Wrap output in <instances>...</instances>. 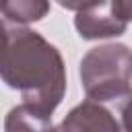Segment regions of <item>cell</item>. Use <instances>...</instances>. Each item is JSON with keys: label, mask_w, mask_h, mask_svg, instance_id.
<instances>
[{"label": "cell", "mask_w": 132, "mask_h": 132, "mask_svg": "<svg viewBox=\"0 0 132 132\" xmlns=\"http://www.w3.org/2000/svg\"><path fill=\"white\" fill-rule=\"evenodd\" d=\"M2 80L45 113L62 103L66 93V66L60 50L37 31L23 25H6L2 50Z\"/></svg>", "instance_id": "obj_1"}, {"label": "cell", "mask_w": 132, "mask_h": 132, "mask_svg": "<svg viewBox=\"0 0 132 132\" xmlns=\"http://www.w3.org/2000/svg\"><path fill=\"white\" fill-rule=\"evenodd\" d=\"M78 74L89 99L126 101L132 95V50L124 43L91 47L80 60Z\"/></svg>", "instance_id": "obj_2"}, {"label": "cell", "mask_w": 132, "mask_h": 132, "mask_svg": "<svg viewBox=\"0 0 132 132\" xmlns=\"http://www.w3.org/2000/svg\"><path fill=\"white\" fill-rule=\"evenodd\" d=\"M50 132H124V128L103 103L85 99Z\"/></svg>", "instance_id": "obj_3"}, {"label": "cell", "mask_w": 132, "mask_h": 132, "mask_svg": "<svg viewBox=\"0 0 132 132\" xmlns=\"http://www.w3.org/2000/svg\"><path fill=\"white\" fill-rule=\"evenodd\" d=\"M74 27L82 39H103L126 33L128 23L116 12L113 0H105L89 10L76 12Z\"/></svg>", "instance_id": "obj_4"}, {"label": "cell", "mask_w": 132, "mask_h": 132, "mask_svg": "<svg viewBox=\"0 0 132 132\" xmlns=\"http://www.w3.org/2000/svg\"><path fill=\"white\" fill-rule=\"evenodd\" d=\"M52 128V116L29 103L12 107L4 118V132H50Z\"/></svg>", "instance_id": "obj_5"}, {"label": "cell", "mask_w": 132, "mask_h": 132, "mask_svg": "<svg viewBox=\"0 0 132 132\" xmlns=\"http://www.w3.org/2000/svg\"><path fill=\"white\" fill-rule=\"evenodd\" d=\"M4 21L14 25H27L41 21L50 12V0H4Z\"/></svg>", "instance_id": "obj_6"}, {"label": "cell", "mask_w": 132, "mask_h": 132, "mask_svg": "<svg viewBox=\"0 0 132 132\" xmlns=\"http://www.w3.org/2000/svg\"><path fill=\"white\" fill-rule=\"evenodd\" d=\"M56 2L66 10L82 12V10H89V8H93V6H97V4H101L105 0H56Z\"/></svg>", "instance_id": "obj_7"}, {"label": "cell", "mask_w": 132, "mask_h": 132, "mask_svg": "<svg viewBox=\"0 0 132 132\" xmlns=\"http://www.w3.org/2000/svg\"><path fill=\"white\" fill-rule=\"evenodd\" d=\"M122 128L124 132H132V95L122 103Z\"/></svg>", "instance_id": "obj_8"}, {"label": "cell", "mask_w": 132, "mask_h": 132, "mask_svg": "<svg viewBox=\"0 0 132 132\" xmlns=\"http://www.w3.org/2000/svg\"><path fill=\"white\" fill-rule=\"evenodd\" d=\"M113 8L126 23L132 21V0H113Z\"/></svg>", "instance_id": "obj_9"}]
</instances>
